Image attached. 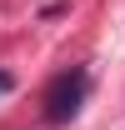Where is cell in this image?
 <instances>
[{
  "label": "cell",
  "mask_w": 125,
  "mask_h": 130,
  "mask_svg": "<svg viewBox=\"0 0 125 130\" xmlns=\"http://www.w3.org/2000/svg\"><path fill=\"white\" fill-rule=\"evenodd\" d=\"M10 85H15V80H10V75H5V70H0V95H5V90H10Z\"/></svg>",
  "instance_id": "obj_2"
},
{
  "label": "cell",
  "mask_w": 125,
  "mask_h": 130,
  "mask_svg": "<svg viewBox=\"0 0 125 130\" xmlns=\"http://www.w3.org/2000/svg\"><path fill=\"white\" fill-rule=\"evenodd\" d=\"M85 90H90V75H85V70H65V75H55V85L45 90V115H50V125H65V120L80 110Z\"/></svg>",
  "instance_id": "obj_1"
}]
</instances>
